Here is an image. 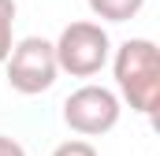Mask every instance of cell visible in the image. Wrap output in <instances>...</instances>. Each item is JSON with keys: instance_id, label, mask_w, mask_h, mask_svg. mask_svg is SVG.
Returning <instances> with one entry per match:
<instances>
[{"instance_id": "obj_1", "label": "cell", "mask_w": 160, "mask_h": 156, "mask_svg": "<svg viewBox=\"0 0 160 156\" xmlns=\"http://www.w3.org/2000/svg\"><path fill=\"white\" fill-rule=\"evenodd\" d=\"M116 82H119L123 97L130 100L134 112L153 115L160 97V60L157 45L149 37H130L116 52Z\"/></svg>"}, {"instance_id": "obj_5", "label": "cell", "mask_w": 160, "mask_h": 156, "mask_svg": "<svg viewBox=\"0 0 160 156\" xmlns=\"http://www.w3.org/2000/svg\"><path fill=\"white\" fill-rule=\"evenodd\" d=\"M142 4L145 0H89V11L108 19V22H127L142 11Z\"/></svg>"}, {"instance_id": "obj_4", "label": "cell", "mask_w": 160, "mask_h": 156, "mask_svg": "<svg viewBox=\"0 0 160 156\" xmlns=\"http://www.w3.org/2000/svg\"><path fill=\"white\" fill-rule=\"evenodd\" d=\"M63 123L75 134H86V138L108 134L119 123V97L104 85H78L63 100Z\"/></svg>"}, {"instance_id": "obj_6", "label": "cell", "mask_w": 160, "mask_h": 156, "mask_svg": "<svg viewBox=\"0 0 160 156\" xmlns=\"http://www.w3.org/2000/svg\"><path fill=\"white\" fill-rule=\"evenodd\" d=\"M11 26H15V0H0V63L11 52Z\"/></svg>"}, {"instance_id": "obj_8", "label": "cell", "mask_w": 160, "mask_h": 156, "mask_svg": "<svg viewBox=\"0 0 160 156\" xmlns=\"http://www.w3.org/2000/svg\"><path fill=\"white\" fill-rule=\"evenodd\" d=\"M0 156H26V149H22L15 138H4V134H0Z\"/></svg>"}, {"instance_id": "obj_2", "label": "cell", "mask_w": 160, "mask_h": 156, "mask_svg": "<svg viewBox=\"0 0 160 156\" xmlns=\"http://www.w3.org/2000/svg\"><path fill=\"white\" fill-rule=\"evenodd\" d=\"M52 52H56L60 71H67L75 78H89L108 63L112 41L104 34V26H97V22H71V26H63V34L52 45Z\"/></svg>"}, {"instance_id": "obj_3", "label": "cell", "mask_w": 160, "mask_h": 156, "mask_svg": "<svg viewBox=\"0 0 160 156\" xmlns=\"http://www.w3.org/2000/svg\"><path fill=\"white\" fill-rule=\"evenodd\" d=\"M56 52H52V41L45 37H22L11 52H8V82L11 89L34 97L45 93L52 82H56Z\"/></svg>"}, {"instance_id": "obj_7", "label": "cell", "mask_w": 160, "mask_h": 156, "mask_svg": "<svg viewBox=\"0 0 160 156\" xmlns=\"http://www.w3.org/2000/svg\"><path fill=\"white\" fill-rule=\"evenodd\" d=\"M52 156H97V149H93L89 141H63Z\"/></svg>"}]
</instances>
